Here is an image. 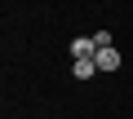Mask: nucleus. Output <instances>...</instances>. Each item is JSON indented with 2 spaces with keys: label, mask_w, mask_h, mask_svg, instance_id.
<instances>
[{
  "label": "nucleus",
  "mask_w": 133,
  "mask_h": 119,
  "mask_svg": "<svg viewBox=\"0 0 133 119\" xmlns=\"http://www.w3.org/2000/svg\"><path fill=\"white\" fill-rule=\"evenodd\" d=\"M71 57H76V62H80V57H98V40H93V35L71 40Z\"/></svg>",
  "instance_id": "obj_1"
},
{
  "label": "nucleus",
  "mask_w": 133,
  "mask_h": 119,
  "mask_svg": "<svg viewBox=\"0 0 133 119\" xmlns=\"http://www.w3.org/2000/svg\"><path fill=\"white\" fill-rule=\"evenodd\" d=\"M93 62H98V71H120V49H115V44H111V49H98Z\"/></svg>",
  "instance_id": "obj_2"
},
{
  "label": "nucleus",
  "mask_w": 133,
  "mask_h": 119,
  "mask_svg": "<svg viewBox=\"0 0 133 119\" xmlns=\"http://www.w3.org/2000/svg\"><path fill=\"white\" fill-rule=\"evenodd\" d=\"M71 75H76V80H93V75H98V62H93V57H80V62L71 66Z\"/></svg>",
  "instance_id": "obj_3"
}]
</instances>
